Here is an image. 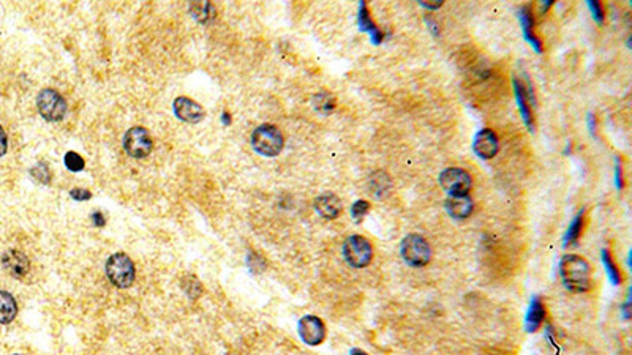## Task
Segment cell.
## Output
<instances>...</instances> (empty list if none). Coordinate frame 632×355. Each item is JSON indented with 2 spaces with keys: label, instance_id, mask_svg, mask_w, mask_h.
<instances>
[{
  "label": "cell",
  "instance_id": "13",
  "mask_svg": "<svg viewBox=\"0 0 632 355\" xmlns=\"http://www.w3.org/2000/svg\"><path fill=\"white\" fill-rule=\"evenodd\" d=\"M514 90H515V98L517 105L522 112V117L525 120L527 127L529 130H534V119H533V109H531V96L528 95V89L523 86V82L515 77L514 79Z\"/></svg>",
  "mask_w": 632,
  "mask_h": 355
},
{
  "label": "cell",
  "instance_id": "23",
  "mask_svg": "<svg viewBox=\"0 0 632 355\" xmlns=\"http://www.w3.org/2000/svg\"><path fill=\"white\" fill-rule=\"evenodd\" d=\"M63 161H65V166L68 167V169L73 172H79L84 169V166H86L84 158H82L81 155L76 152H68L65 155V158H63Z\"/></svg>",
  "mask_w": 632,
  "mask_h": 355
},
{
  "label": "cell",
  "instance_id": "21",
  "mask_svg": "<svg viewBox=\"0 0 632 355\" xmlns=\"http://www.w3.org/2000/svg\"><path fill=\"white\" fill-rule=\"evenodd\" d=\"M582 228H583V212H580L566 232L565 245H572L574 242H577L580 234H582Z\"/></svg>",
  "mask_w": 632,
  "mask_h": 355
},
{
  "label": "cell",
  "instance_id": "7",
  "mask_svg": "<svg viewBox=\"0 0 632 355\" xmlns=\"http://www.w3.org/2000/svg\"><path fill=\"white\" fill-rule=\"evenodd\" d=\"M439 185L454 198L468 196L473 186V179L462 167H448L439 174Z\"/></svg>",
  "mask_w": 632,
  "mask_h": 355
},
{
  "label": "cell",
  "instance_id": "27",
  "mask_svg": "<svg viewBox=\"0 0 632 355\" xmlns=\"http://www.w3.org/2000/svg\"><path fill=\"white\" fill-rule=\"evenodd\" d=\"M588 6L593 13V18H595L598 22H602L604 21V8H602L601 2H596L595 0V2H588Z\"/></svg>",
  "mask_w": 632,
  "mask_h": 355
},
{
  "label": "cell",
  "instance_id": "10",
  "mask_svg": "<svg viewBox=\"0 0 632 355\" xmlns=\"http://www.w3.org/2000/svg\"><path fill=\"white\" fill-rule=\"evenodd\" d=\"M172 111L177 115V119L187 122V124H198L206 115L200 103L187 98V96H177L172 103Z\"/></svg>",
  "mask_w": 632,
  "mask_h": 355
},
{
  "label": "cell",
  "instance_id": "26",
  "mask_svg": "<svg viewBox=\"0 0 632 355\" xmlns=\"http://www.w3.org/2000/svg\"><path fill=\"white\" fill-rule=\"evenodd\" d=\"M368 210H370V204L367 201H362V199H361V201L354 202L353 207H351V213H353V218L357 219V221L366 217Z\"/></svg>",
  "mask_w": 632,
  "mask_h": 355
},
{
  "label": "cell",
  "instance_id": "3",
  "mask_svg": "<svg viewBox=\"0 0 632 355\" xmlns=\"http://www.w3.org/2000/svg\"><path fill=\"white\" fill-rule=\"evenodd\" d=\"M106 275L114 286L119 289H127L135 283V264L125 253H116L106 261Z\"/></svg>",
  "mask_w": 632,
  "mask_h": 355
},
{
  "label": "cell",
  "instance_id": "29",
  "mask_svg": "<svg viewBox=\"0 0 632 355\" xmlns=\"http://www.w3.org/2000/svg\"><path fill=\"white\" fill-rule=\"evenodd\" d=\"M6 148H8V139H6L4 128L0 127V157H4L6 153Z\"/></svg>",
  "mask_w": 632,
  "mask_h": 355
},
{
  "label": "cell",
  "instance_id": "30",
  "mask_svg": "<svg viewBox=\"0 0 632 355\" xmlns=\"http://www.w3.org/2000/svg\"><path fill=\"white\" fill-rule=\"evenodd\" d=\"M93 223L98 226V228H103L105 226V218H103V215H101V213L98 212V213H93Z\"/></svg>",
  "mask_w": 632,
  "mask_h": 355
},
{
  "label": "cell",
  "instance_id": "24",
  "mask_svg": "<svg viewBox=\"0 0 632 355\" xmlns=\"http://www.w3.org/2000/svg\"><path fill=\"white\" fill-rule=\"evenodd\" d=\"M191 8H196V11H191V13H193V16L198 19V21L204 22V21H207V19L210 18V11H212V5L207 4V2L193 4V5H191Z\"/></svg>",
  "mask_w": 632,
  "mask_h": 355
},
{
  "label": "cell",
  "instance_id": "2",
  "mask_svg": "<svg viewBox=\"0 0 632 355\" xmlns=\"http://www.w3.org/2000/svg\"><path fill=\"white\" fill-rule=\"evenodd\" d=\"M252 147L263 157H277L283 150L285 138L276 125H259L252 134Z\"/></svg>",
  "mask_w": 632,
  "mask_h": 355
},
{
  "label": "cell",
  "instance_id": "6",
  "mask_svg": "<svg viewBox=\"0 0 632 355\" xmlns=\"http://www.w3.org/2000/svg\"><path fill=\"white\" fill-rule=\"evenodd\" d=\"M37 108L48 122H59L67 114V101L54 89H43L37 96Z\"/></svg>",
  "mask_w": 632,
  "mask_h": 355
},
{
  "label": "cell",
  "instance_id": "20",
  "mask_svg": "<svg viewBox=\"0 0 632 355\" xmlns=\"http://www.w3.org/2000/svg\"><path fill=\"white\" fill-rule=\"evenodd\" d=\"M602 262H604L605 272H607L610 281L614 283V284H620V283H621L620 269L617 267V264H615V261H614V257H612V254H610V251H609V250H602Z\"/></svg>",
  "mask_w": 632,
  "mask_h": 355
},
{
  "label": "cell",
  "instance_id": "12",
  "mask_svg": "<svg viewBox=\"0 0 632 355\" xmlns=\"http://www.w3.org/2000/svg\"><path fill=\"white\" fill-rule=\"evenodd\" d=\"M2 266L15 278H24L30 269V262L21 251L8 250L2 254Z\"/></svg>",
  "mask_w": 632,
  "mask_h": 355
},
{
  "label": "cell",
  "instance_id": "8",
  "mask_svg": "<svg viewBox=\"0 0 632 355\" xmlns=\"http://www.w3.org/2000/svg\"><path fill=\"white\" fill-rule=\"evenodd\" d=\"M125 152L133 158H146L152 152V138L143 127H133L124 136Z\"/></svg>",
  "mask_w": 632,
  "mask_h": 355
},
{
  "label": "cell",
  "instance_id": "25",
  "mask_svg": "<svg viewBox=\"0 0 632 355\" xmlns=\"http://www.w3.org/2000/svg\"><path fill=\"white\" fill-rule=\"evenodd\" d=\"M315 106H316L318 111H321V112L325 114V112H330L332 109H334L335 101L330 98V95H328V93H321V95H318V96H316Z\"/></svg>",
  "mask_w": 632,
  "mask_h": 355
},
{
  "label": "cell",
  "instance_id": "16",
  "mask_svg": "<svg viewBox=\"0 0 632 355\" xmlns=\"http://www.w3.org/2000/svg\"><path fill=\"white\" fill-rule=\"evenodd\" d=\"M520 22H522V29L523 34H525L527 41L531 44V46L541 53L542 51V41L538 38V35L534 34V18L533 13L529 10V6H522L520 8Z\"/></svg>",
  "mask_w": 632,
  "mask_h": 355
},
{
  "label": "cell",
  "instance_id": "9",
  "mask_svg": "<svg viewBox=\"0 0 632 355\" xmlns=\"http://www.w3.org/2000/svg\"><path fill=\"white\" fill-rule=\"evenodd\" d=\"M297 328L299 337L309 346H319L325 340V325L316 316H304Z\"/></svg>",
  "mask_w": 632,
  "mask_h": 355
},
{
  "label": "cell",
  "instance_id": "18",
  "mask_svg": "<svg viewBox=\"0 0 632 355\" xmlns=\"http://www.w3.org/2000/svg\"><path fill=\"white\" fill-rule=\"evenodd\" d=\"M544 319H546V308H544V305H542V300L539 299V297H534L531 303H529V309L527 314V321H525L527 330L536 332L542 325Z\"/></svg>",
  "mask_w": 632,
  "mask_h": 355
},
{
  "label": "cell",
  "instance_id": "32",
  "mask_svg": "<svg viewBox=\"0 0 632 355\" xmlns=\"http://www.w3.org/2000/svg\"><path fill=\"white\" fill-rule=\"evenodd\" d=\"M420 5L427 6V8H430V10H433V8H439V6L443 5V2H441V0H437L435 4H425V2H420Z\"/></svg>",
  "mask_w": 632,
  "mask_h": 355
},
{
  "label": "cell",
  "instance_id": "14",
  "mask_svg": "<svg viewBox=\"0 0 632 355\" xmlns=\"http://www.w3.org/2000/svg\"><path fill=\"white\" fill-rule=\"evenodd\" d=\"M315 210L325 219H335L342 213L343 205H342L340 199H338L335 195H332V193H325V195H321L316 198Z\"/></svg>",
  "mask_w": 632,
  "mask_h": 355
},
{
  "label": "cell",
  "instance_id": "19",
  "mask_svg": "<svg viewBox=\"0 0 632 355\" xmlns=\"http://www.w3.org/2000/svg\"><path fill=\"white\" fill-rule=\"evenodd\" d=\"M18 314V305L15 297L6 290H0V324H10Z\"/></svg>",
  "mask_w": 632,
  "mask_h": 355
},
{
  "label": "cell",
  "instance_id": "4",
  "mask_svg": "<svg viewBox=\"0 0 632 355\" xmlns=\"http://www.w3.org/2000/svg\"><path fill=\"white\" fill-rule=\"evenodd\" d=\"M400 253L404 261L411 267H424L432 259V248L423 235H406L401 242Z\"/></svg>",
  "mask_w": 632,
  "mask_h": 355
},
{
  "label": "cell",
  "instance_id": "28",
  "mask_svg": "<svg viewBox=\"0 0 632 355\" xmlns=\"http://www.w3.org/2000/svg\"><path fill=\"white\" fill-rule=\"evenodd\" d=\"M70 196H72V198L75 199V201H87V199H91V198H92L91 191L82 190V188H75V190H72V191H70Z\"/></svg>",
  "mask_w": 632,
  "mask_h": 355
},
{
  "label": "cell",
  "instance_id": "17",
  "mask_svg": "<svg viewBox=\"0 0 632 355\" xmlns=\"http://www.w3.org/2000/svg\"><path fill=\"white\" fill-rule=\"evenodd\" d=\"M357 21H359L361 30L368 32L375 44L382 41V32L380 30V27H376V24L372 21V16H370L368 6L366 5V2L359 4V15H357Z\"/></svg>",
  "mask_w": 632,
  "mask_h": 355
},
{
  "label": "cell",
  "instance_id": "33",
  "mask_svg": "<svg viewBox=\"0 0 632 355\" xmlns=\"http://www.w3.org/2000/svg\"><path fill=\"white\" fill-rule=\"evenodd\" d=\"M349 355H368L367 352H363V351H361V349H353L349 352Z\"/></svg>",
  "mask_w": 632,
  "mask_h": 355
},
{
  "label": "cell",
  "instance_id": "15",
  "mask_svg": "<svg viewBox=\"0 0 632 355\" xmlns=\"http://www.w3.org/2000/svg\"><path fill=\"white\" fill-rule=\"evenodd\" d=\"M446 210H448V213L452 218L465 219V218H468L471 213H473L475 204L468 196H460V198L449 196L448 201H446Z\"/></svg>",
  "mask_w": 632,
  "mask_h": 355
},
{
  "label": "cell",
  "instance_id": "1",
  "mask_svg": "<svg viewBox=\"0 0 632 355\" xmlns=\"http://www.w3.org/2000/svg\"><path fill=\"white\" fill-rule=\"evenodd\" d=\"M560 275L566 289L582 294L591 288V267L588 261L577 254H566L560 262Z\"/></svg>",
  "mask_w": 632,
  "mask_h": 355
},
{
  "label": "cell",
  "instance_id": "11",
  "mask_svg": "<svg viewBox=\"0 0 632 355\" xmlns=\"http://www.w3.org/2000/svg\"><path fill=\"white\" fill-rule=\"evenodd\" d=\"M473 150L482 160L494 158L500 150V141H498L496 133L490 128H484L479 131L473 141Z\"/></svg>",
  "mask_w": 632,
  "mask_h": 355
},
{
  "label": "cell",
  "instance_id": "5",
  "mask_svg": "<svg viewBox=\"0 0 632 355\" xmlns=\"http://www.w3.org/2000/svg\"><path fill=\"white\" fill-rule=\"evenodd\" d=\"M343 256L351 267L363 269L373 259V247L366 237L349 235L343 243Z\"/></svg>",
  "mask_w": 632,
  "mask_h": 355
},
{
  "label": "cell",
  "instance_id": "22",
  "mask_svg": "<svg viewBox=\"0 0 632 355\" xmlns=\"http://www.w3.org/2000/svg\"><path fill=\"white\" fill-rule=\"evenodd\" d=\"M30 176L43 185H48L51 182V171L46 163H37L30 169Z\"/></svg>",
  "mask_w": 632,
  "mask_h": 355
},
{
  "label": "cell",
  "instance_id": "31",
  "mask_svg": "<svg viewBox=\"0 0 632 355\" xmlns=\"http://www.w3.org/2000/svg\"><path fill=\"white\" fill-rule=\"evenodd\" d=\"M617 186H618V188H623V172H621V164H617Z\"/></svg>",
  "mask_w": 632,
  "mask_h": 355
}]
</instances>
